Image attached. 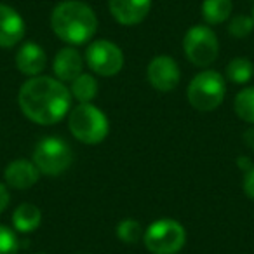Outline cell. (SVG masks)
<instances>
[{"label":"cell","instance_id":"6da1fadb","mask_svg":"<svg viewBox=\"0 0 254 254\" xmlns=\"http://www.w3.org/2000/svg\"><path fill=\"white\" fill-rule=\"evenodd\" d=\"M18 105L28 120L39 126H53L70 113L71 92L56 77L37 75L19 87Z\"/></svg>","mask_w":254,"mask_h":254},{"label":"cell","instance_id":"7a4b0ae2","mask_svg":"<svg viewBox=\"0 0 254 254\" xmlns=\"http://www.w3.org/2000/svg\"><path fill=\"white\" fill-rule=\"evenodd\" d=\"M51 28L64 44L82 46L96 35L98 18L96 12L80 0H64L51 14Z\"/></svg>","mask_w":254,"mask_h":254},{"label":"cell","instance_id":"3957f363","mask_svg":"<svg viewBox=\"0 0 254 254\" xmlns=\"http://www.w3.org/2000/svg\"><path fill=\"white\" fill-rule=\"evenodd\" d=\"M68 129L77 141L84 145H99L110 132L105 112L92 103H78L68 113Z\"/></svg>","mask_w":254,"mask_h":254},{"label":"cell","instance_id":"277c9868","mask_svg":"<svg viewBox=\"0 0 254 254\" xmlns=\"http://www.w3.org/2000/svg\"><path fill=\"white\" fill-rule=\"evenodd\" d=\"M226 94L225 77L216 70L197 73L188 84L187 98L197 112H212L223 103Z\"/></svg>","mask_w":254,"mask_h":254},{"label":"cell","instance_id":"5b68a950","mask_svg":"<svg viewBox=\"0 0 254 254\" xmlns=\"http://www.w3.org/2000/svg\"><path fill=\"white\" fill-rule=\"evenodd\" d=\"M143 242L152 254H178L187 244V230L176 219H157L145 230Z\"/></svg>","mask_w":254,"mask_h":254},{"label":"cell","instance_id":"8992f818","mask_svg":"<svg viewBox=\"0 0 254 254\" xmlns=\"http://www.w3.org/2000/svg\"><path fill=\"white\" fill-rule=\"evenodd\" d=\"M73 162V150L63 138L46 136L37 143L33 150V164L40 174L46 176H60Z\"/></svg>","mask_w":254,"mask_h":254},{"label":"cell","instance_id":"52a82bcc","mask_svg":"<svg viewBox=\"0 0 254 254\" xmlns=\"http://www.w3.org/2000/svg\"><path fill=\"white\" fill-rule=\"evenodd\" d=\"M183 51L193 66L207 68L218 60L219 42L216 33L207 25H193L183 37Z\"/></svg>","mask_w":254,"mask_h":254},{"label":"cell","instance_id":"ba28073f","mask_svg":"<svg viewBox=\"0 0 254 254\" xmlns=\"http://www.w3.org/2000/svg\"><path fill=\"white\" fill-rule=\"evenodd\" d=\"M85 63L99 77H113L124 68V53L115 42L99 39L87 46Z\"/></svg>","mask_w":254,"mask_h":254},{"label":"cell","instance_id":"9c48e42d","mask_svg":"<svg viewBox=\"0 0 254 254\" xmlns=\"http://www.w3.org/2000/svg\"><path fill=\"white\" fill-rule=\"evenodd\" d=\"M146 78L153 89L160 92H171L180 85L181 70L174 61V58L167 56V54H160L148 63Z\"/></svg>","mask_w":254,"mask_h":254},{"label":"cell","instance_id":"30bf717a","mask_svg":"<svg viewBox=\"0 0 254 254\" xmlns=\"http://www.w3.org/2000/svg\"><path fill=\"white\" fill-rule=\"evenodd\" d=\"M110 14L124 26L139 25L152 9V0H108Z\"/></svg>","mask_w":254,"mask_h":254},{"label":"cell","instance_id":"8fae6325","mask_svg":"<svg viewBox=\"0 0 254 254\" xmlns=\"http://www.w3.org/2000/svg\"><path fill=\"white\" fill-rule=\"evenodd\" d=\"M26 25L23 16L14 7L0 4V47L11 49L25 37Z\"/></svg>","mask_w":254,"mask_h":254},{"label":"cell","instance_id":"7c38bea8","mask_svg":"<svg viewBox=\"0 0 254 254\" xmlns=\"http://www.w3.org/2000/svg\"><path fill=\"white\" fill-rule=\"evenodd\" d=\"M53 71L58 80L73 82L80 73H84V58L75 47L68 46L56 53L53 60Z\"/></svg>","mask_w":254,"mask_h":254},{"label":"cell","instance_id":"4fadbf2b","mask_svg":"<svg viewBox=\"0 0 254 254\" xmlns=\"http://www.w3.org/2000/svg\"><path fill=\"white\" fill-rule=\"evenodd\" d=\"M4 180L14 190H28L35 187L40 180V171L33 164V160L18 159L12 160L4 171Z\"/></svg>","mask_w":254,"mask_h":254},{"label":"cell","instance_id":"5bb4252c","mask_svg":"<svg viewBox=\"0 0 254 254\" xmlns=\"http://www.w3.org/2000/svg\"><path fill=\"white\" fill-rule=\"evenodd\" d=\"M47 63V56L44 47L37 42H25L19 46L14 58V64L26 77H37L44 71Z\"/></svg>","mask_w":254,"mask_h":254},{"label":"cell","instance_id":"9a60e30c","mask_svg":"<svg viewBox=\"0 0 254 254\" xmlns=\"http://www.w3.org/2000/svg\"><path fill=\"white\" fill-rule=\"evenodd\" d=\"M42 223V211L35 204L23 202L12 212V226L19 233H32Z\"/></svg>","mask_w":254,"mask_h":254},{"label":"cell","instance_id":"2e32d148","mask_svg":"<svg viewBox=\"0 0 254 254\" xmlns=\"http://www.w3.org/2000/svg\"><path fill=\"white\" fill-rule=\"evenodd\" d=\"M232 0H204L202 2V18L207 25H221L232 16Z\"/></svg>","mask_w":254,"mask_h":254},{"label":"cell","instance_id":"e0dca14e","mask_svg":"<svg viewBox=\"0 0 254 254\" xmlns=\"http://www.w3.org/2000/svg\"><path fill=\"white\" fill-rule=\"evenodd\" d=\"M70 92L78 103H91L99 92L98 80L91 73H80L71 82Z\"/></svg>","mask_w":254,"mask_h":254},{"label":"cell","instance_id":"ac0fdd59","mask_svg":"<svg viewBox=\"0 0 254 254\" xmlns=\"http://www.w3.org/2000/svg\"><path fill=\"white\" fill-rule=\"evenodd\" d=\"M233 110L237 117L247 124H254V85L244 87L233 99Z\"/></svg>","mask_w":254,"mask_h":254},{"label":"cell","instance_id":"d6986e66","mask_svg":"<svg viewBox=\"0 0 254 254\" xmlns=\"http://www.w3.org/2000/svg\"><path fill=\"white\" fill-rule=\"evenodd\" d=\"M254 75V64L247 58H233L226 64V77L233 84H247Z\"/></svg>","mask_w":254,"mask_h":254},{"label":"cell","instance_id":"ffe728a7","mask_svg":"<svg viewBox=\"0 0 254 254\" xmlns=\"http://www.w3.org/2000/svg\"><path fill=\"white\" fill-rule=\"evenodd\" d=\"M117 237H119L120 242L124 244H136L143 239L145 235V230H143L141 223L138 219L126 218L117 225Z\"/></svg>","mask_w":254,"mask_h":254},{"label":"cell","instance_id":"44dd1931","mask_svg":"<svg viewBox=\"0 0 254 254\" xmlns=\"http://www.w3.org/2000/svg\"><path fill=\"white\" fill-rule=\"evenodd\" d=\"M254 30V19L247 14L233 16L228 23V33L235 39H244V37L251 35Z\"/></svg>","mask_w":254,"mask_h":254},{"label":"cell","instance_id":"7402d4cb","mask_svg":"<svg viewBox=\"0 0 254 254\" xmlns=\"http://www.w3.org/2000/svg\"><path fill=\"white\" fill-rule=\"evenodd\" d=\"M19 240L7 226L0 225V254H18Z\"/></svg>","mask_w":254,"mask_h":254},{"label":"cell","instance_id":"603a6c76","mask_svg":"<svg viewBox=\"0 0 254 254\" xmlns=\"http://www.w3.org/2000/svg\"><path fill=\"white\" fill-rule=\"evenodd\" d=\"M244 193L254 200V164L246 171V176H244Z\"/></svg>","mask_w":254,"mask_h":254},{"label":"cell","instance_id":"cb8c5ba5","mask_svg":"<svg viewBox=\"0 0 254 254\" xmlns=\"http://www.w3.org/2000/svg\"><path fill=\"white\" fill-rule=\"evenodd\" d=\"M9 202H11V195H9V190L4 183H0V212H4L7 209Z\"/></svg>","mask_w":254,"mask_h":254},{"label":"cell","instance_id":"d4e9b609","mask_svg":"<svg viewBox=\"0 0 254 254\" xmlns=\"http://www.w3.org/2000/svg\"><path fill=\"white\" fill-rule=\"evenodd\" d=\"M244 141H246L247 146H253V148H254V127L246 132V136H244Z\"/></svg>","mask_w":254,"mask_h":254},{"label":"cell","instance_id":"484cf974","mask_svg":"<svg viewBox=\"0 0 254 254\" xmlns=\"http://www.w3.org/2000/svg\"><path fill=\"white\" fill-rule=\"evenodd\" d=\"M35 254H47V253H35Z\"/></svg>","mask_w":254,"mask_h":254},{"label":"cell","instance_id":"4316f807","mask_svg":"<svg viewBox=\"0 0 254 254\" xmlns=\"http://www.w3.org/2000/svg\"><path fill=\"white\" fill-rule=\"evenodd\" d=\"M253 19H254V11H253Z\"/></svg>","mask_w":254,"mask_h":254},{"label":"cell","instance_id":"83f0119b","mask_svg":"<svg viewBox=\"0 0 254 254\" xmlns=\"http://www.w3.org/2000/svg\"><path fill=\"white\" fill-rule=\"evenodd\" d=\"M82 254H85V253H82Z\"/></svg>","mask_w":254,"mask_h":254}]
</instances>
